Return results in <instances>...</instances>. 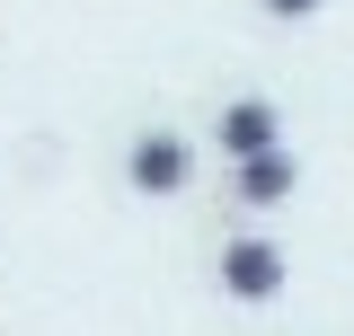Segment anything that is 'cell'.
<instances>
[{
  "mask_svg": "<svg viewBox=\"0 0 354 336\" xmlns=\"http://www.w3.org/2000/svg\"><path fill=\"white\" fill-rule=\"evenodd\" d=\"M213 283L239 310H266V301H283V283H292V256H283V239H266V230H230L213 256Z\"/></svg>",
  "mask_w": 354,
  "mask_h": 336,
  "instance_id": "cell-1",
  "label": "cell"
},
{
  "mask_svg": "<svg viewBox=\"0 0 354 336\" xmlns=\"http://www.w3.org/2000/svg\"><path fill=\"white\" fill-rule=\"evenodd\" d=\"M124 186L133 195H186V186H195V142L169 133V124L133 133L124 142Z\"/></svg>",
  "mask_w": 354,
  "mask_h": 336,
  "instance_id": "cell-2",
  "label": "cell"
},
{
  "mask_svg": "<svg viewBox=\"0 0 354 336\" xmlns=\"http://www.w3.org/2000/svg\"><path fill=\"white\" fill-rule=\"evenodd\" d=\"M213 142H221V160H230V168L257 160V151H283V106H274V97H230L221 124H213Z\"/></svg>",
  "mask_w": 354,
  "mask_h": 336,
  "instance_id": "cell-3",
  "label": "cell"
},
{
  "mask_svg": "<svg viewBox=\"0 0 354 336\" xmlns=\"http://www.w3.org/2000/svg\"><path fill=\"white\" fill-rule=\"evenodd\" d=\"M230 195H239L248 212L292 204V195H301V160H292V142H283V151H257V160H239V168H230Z\"/></svg>",
  "mask_w": 354,
  "mask_h": 336,
  "instance_id": "cell-4",
  "label": "cell"
},
{
  "mask_svg": "<svg viewBox=\"0 0 354 336\" xmlns=\"http://www.w3.org/2000/svg\"><path fill=\"white\" fill-rule=\"evenodd\" d=\"M266 18H283V27H292V18H319V0H257Z\"/></svg>",
  "mask_w": 354,
  "mask_h": 336,
  "instance_id": "cell-5",
  "label": "cell"
}]
</instances>
